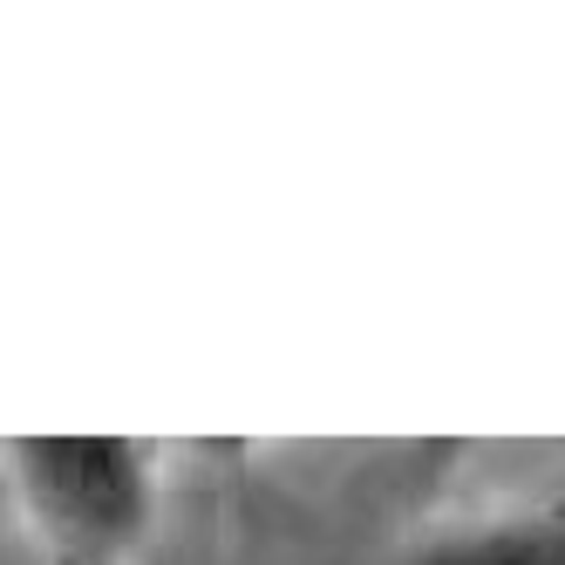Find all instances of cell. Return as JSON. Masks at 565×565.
I'll return each mask as SVG.
<instances>
[{
	"label": "cell",
	"instance_id": "1",
	"mask_svg": "<svg viewBox=\"0 0 565 565\" xmlns=\"http://www.w3.org/2000/svg\"><path fill=\"white\" fill-rule=\"evenodd\" d=\"M0 491L49 565H130L164 524L171 463L150 436H8Z\"/></svg>",
	"mask_w": 565,
	"mask_h": 565
},
{
	"label": "cell",
	"instance_id": "2",
	"mask_svg": "<svg viewBox=\"0 0 565 565\" xmlns=\"http://www.w3.org/2000/svg\"><path fill=\"white\" fill-rule=\"evenodd\" d=\"M388 565H565V504H504L409 539Z\"/></svg>",
	"mask_w": 565,
	"mask_h": 565
}]
</instances>
